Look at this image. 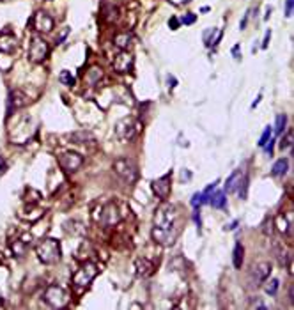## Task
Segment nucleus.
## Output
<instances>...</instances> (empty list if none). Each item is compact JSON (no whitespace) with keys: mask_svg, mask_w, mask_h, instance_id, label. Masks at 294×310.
<instances>
[{"mask_svg":"<svg viewBox=\"0 0 294 310\" xmlns=\"http://www.w3.org/2000/svg\"><path fill=\"white\" fill-rule=\"evenodd\" d=\"M179 234V213L176 206L163 204L154 214L153 239L161 246H170Z\"/></svg>","mask_w":294,"mask_h":310,"instance_id":"1","label":"nucleus"},{"mask_svg":"<svg viewBox=\"0 0 294 310\" xmlns=\"http://www.w3.org/2000/svg\"><path fill=\"white\" fill-rule=\"evenodd\" d=\"M36 255L41 260L43 264H55L62 257L61 241L54 239V237H46L36 245Z\"/></svg>","mask_w":294,"mask_h":310,"instance_id":"2","label":"nucleus"},{"mask_svg":"<svg viewBox=\"0 0 294 310\" xmlns=\"http://www.w3.org/2000/svg\"><path fill=\"white\" fill-rule=\"evenodd\" d=\"M98 273H100V268H98L96 262H85V264H82L71 278V283H73V287H75V291L82 292L84 289H87L92 283V280L98 276Z\"/></svg>","mask_w":294,"mask_h":310,"instance_id":"3","label":"nucleus"},{"mask_svg":"<svg viewBox=\"0 0 294 310\" xmlns=\"http://www.w3.org/2000/svg\"><path fill=\"white\" fill-rule=\"evenodd\" d=\"M140 130H142V124L138 119L124 117L115 124V137H117V140L122 142V144H128V142H133L135 138L138 137Z\"/></svg>","mask_w":294,"mask_h":310,"instance_id":"4","label":"nucleus"},{"mask_svg":"<svg viewBox=\"0 0 294 310\" xmlns=\"http://www.w3.org/2000/svg\"><path fill=\"white\" fill-rule=\"evenodd\" d=\"M112 169H114V172L122 181H126V183H135L138 179V176H140L138 165L131 158H117L114 161V165H112Z\"/></svg>","mask_w":294,"mask_h":310,"instance_id":"5","label":"nucleus"},{"mask_svg":"<svg viewBox=\"0 0 294 310\" xmlns=\"http://www.w3.org/2000/svg\"><path fill=\"white\" fill-rule=\"evenodd\" d=\"M43 301L52 308H64L69 303V294L64 287H61L57 283H50L43 292Z\"/></svg>","mask_w":294,"mask_h":310,"instance_id":"6","label":"nucleus"},{"mask_svg":"<svg viewBox=\"0 0 294 310\" xmlns=\"http://www.w3.org/2000/svg\"><path fill=\"white\" fill-rule=\"evenodd\" d=\"M50 55V45L41 38V36H32L31 38V45H29V52L27 57L31 62H43L46 57Z\"/></svg>","mask_w":294,"mask_h":310,"instance_id":"7","label":"nucleus"},{"mask_svg":"<svg viewBox=\"0 0 294 310\" xmlns=\"http://www.w3.org/2000/svg\"><path fill=\"white\" fill-rule=\"evenodd\" d=\"M273 271V266L271 262H257V264L252 266V269H250L248 273V282L252 287H257V285H260V283H264V280L269 278V275H271Z\"/></svg>","mask_w":294,"mask_h":310,"instance_id":"8","label":"nucleus"},{"mask_svg":"<svg viewBox=\"0 0 294 310\" xmlns=\"http://www.w3.org/2000/svg\"><path fill=\"white\" fill-rule=\"evenodd\" d=\"M170 181H172V172L165 174V176L158 177V179H154L153 183H151V188H153L154 195L158 197V199L161 200H167L168 195H170V190H172V184H170Z\"/></svg>","mask_w":294,"mask_h":310,"instance_id":"9","label":"nucleus"},{"mask_svg":"<svg viewBox=\"0 0 294 310\" xmlns=\"http://www.w3.org/2000/svg\"><path fill=\"white\" fill-rule=\"evenodd\" d=\"M133 64H135V59L130 52H119L115 55L114 62H112V68H114L115 73L119 75H124V73H130L131 69H133Z\"/></svg>","mask_w":294,"mask_h":310,"instance_id":"10","label":"nucleus"},{"mask_svg":"<svg viewBox=\"0 0 294 310\" xmlns=\"http://www.w3.org/2000/svg\"><path fill=\"white\" fill-rule=\"evenodd\" d=\"M84 163V156L78 153H64L59 156V165L66 172H77Z\"/></svg>","mask_w":294,"mask_h":310,"instance_id":"11","label":"nucleus"},{"mask_svg":"<svg viewBox=\"0 0 294 310\" xmlns=\"http://www.w3.org/2000/svg\"><path fill=\"white\" fill-rule=\"evenodd\" d=\"M27 103H29V96L23 91H20V89H13V91H9V96H8V115H13L16 110L23 108Z\"/></svg>","mask_w":294,"mask_h":310,"instance_id":"12","label":"nucleus"},{"mask_svg":"<svg viewBox=\"0 0 294 310\" xmlns=\"http://www.w3.org/2000/svg\"><path fill=\"white\" fill-rule=\"evenodd\" d=\"M54 18L45 11H38L34 15V18H32V27L38 32H43V34H48V32L54 31Z\"/></svg>","mask_w":294,"mask_h":310,"instance_id":"13","label":"nucleus"},{"mask_svg":"<svg viewBox=\"0 0 294 310\" xmlns=\"http://www.w3.org/2000/svg\"><path fill=\"white\" fill-rule=\"evenodd\" d=\"M121 222V213H119V207L114 202L105 204V207L101 209V223L105 227H114Z\"/></svg>","mask_w":294,"mask_h":310,"instance_id":"14","label":"nucleus"},{"mask_svg":"<svg viewBox=\"0 0 294 310\" xmlns=\"http://www.w3.org/2000/svg\"><path fill=\"white\" fill-rule=\"evenodd\" d=\"M32 246V236L31 234H23V236L16 237L11 241V250L16 257H23L27 253V250Z\"/></svg>","mask_w":294,"mask_h":310,"instance_id":"15","label":"nucleus"},{"mask_svg":"<svg viewBox=\"0 0 294 310\" xmlns=\"http://www.w3.org/2000/svg\"><path fill=\"white\" fill-rule=\"evenodd\" d=\"M18 48V39L13 32H2L0 34V54H15Z\"/></svg>","mask_w":294,"mask_h":310,"instance_id":"16","label":"nucleus"},{"mask_svg":"<svg viewBox=\"0 0 294 310\" xmlns=\"http://www.w3.org/2000/svg\"><path fill=\"white\" fill-rule=\"evenodd\" d=\"M131 45H133V34H131V32L124 31V32H117V34L114 36V46L119 52L130 50Z\"/></svg>","mask_w":294,"mask_h":310,"instance_id":"17","label":"nucleus"},{"mask_svg":"<svg viewBox=\"0 0 294 310\" xmlns=\"http://www.w3.org/2000/svg\"><path fill=\"white\" fill-rule=\"evenodd\" d=\"M101 18L107 23H114L119 20V8L110 2H103L101 4Z\"/></svg>","mask_w":294,"mask_h":310,"instance_id":"18","label":"nucleus"},{"mask_svg":"<svg viewBox=\"0 0 294 310\" xmlns=\"http://www.w3.org/2000/svg\"><path fill=\"white\" fill-rule=\"evenodd\" d=\"M135 268H137L138 276H151L154 271V262L149 259H145V257H142V259L135 260Z\"/></svg>","mask_w":294,"mask_h":310,"instance_id":"19","label":"nucleus"},{"mask_svg":"<svg viewBox=\"0 0 294 310\" xmlns=\"http://www.w3.org/2000/svg\"><path fill=\"white\" fill-rule=\"evenodd\" d=\"M244 174L241 170H234L229 177H227V183H225V193H234L237 192V188L241 184V179H243Z\"/></svg>","mask_w":294,"mask_h":310,"instance_id":"20","label":"nucleus"},{"mask_svg":"<svg viewBox=\"0 0 294 310\" xmlns=\"http://www.w3.org/2000/svg\"><path fill=\"white\" fill-rule=\"evenodd\" d=\"M103 78V69L98 68V66H92L91 69H89L87 73H85L84 80L87 85H91V87H94V85L100 84V80Z\"/></svg>","mask_w":294,"mask_h":310,"instance_id":"21","label":"nucleus"},{"mask_svg":"<svg viewBox=\"0 0 294 310\" xmlns=\"http://www.w3.org/2000/svg\"><path fill=\"white\" fill-rule=\"evenodd\" d=\"M69 140L73 144H91L94 142V135L91 131H85V130H80V131H75V133L69 135Z\"/></svg>","mask_w":294,"mask_h":310,"instance_id":"22","label":"nucleus"},{"mask_svg":"<svg viewBox=\"0 0 294 310\" xmlns=\"http://www.w3.org/2000/svg\"><path fill=\"white\" fill-rule=\"evenodd\" d=\"M222 36H223L222 31L207 29V31L204 32V43H206V46H216L218 43H220V39H222Z\"/></svg>","mask_w":294,"mask_h":310,"instance_id":"23","label":"nucleus"},{"mask_svg":"<svg viewBox=\"0 0 294 310\" xmlns=\"http://www.w3.org/2000/svg\"><path fill=\"white\" fill-rule=\"evenodd\" d=\"M287 169H289V160L287 158H280L278 161H275V165H273L271 169V176L275 177H282L287 174Z\"/></svg>","mask_w":294,"mask_h":310,"instance_id":"24","label":"nucleus"},{"mask_svg":"<svg viewBox=\"0 0 294 310\" xmlns=\"http://www.w3.org/2000/svg\"><path fill=\"white\" fill-rule=\"evenodd\" d=\"M273 225H275L276 230H278V232H282V234H289L290 232V223L287 222L285 214H283V213L276 214L275 220H273Z\"/></svg>","mask_w":294,"mask_h":310,"instance_id":"25","label":"nucleus"},{"mask_svg":"<svg viewBox=\"0 0 294 310\" xmlns=\"http://www.w3.org/2000/svg\"><path fill=\"white\" fill-rule=\"evenodd\" d=\"M243 255H244V248H243V245L237 241L236 245H234V252H232V264L236 269H241V266H243Z\"/></svg>","mask_w":294,"mask_h":310,"instance_id":"26","label":"nucleus"},{"mask_svg":"<svg viewBox=\"0 0 294 310\" xmlns=\"http://www.w3.org/2000/svg\"><path fill=\"white\" fill-rule=\"evenodd\" d=\"M209 204L214 207V209H223V207H225V204H227L225 192H223V190H222V192H216V193H214V195H211Z\"/></svg>","mask_w":294,"mask_h":310,"instance_id":"27","label":"nucleus"},{"mask_svg":"<svg viewBox=\"0 0 294 310\" xmlns=\"http://www.w3.org/2000/svg\"><path fill=\"white\" fill-rule=\"evenodd\" d=\"M264 291H266V294H269V296H275L276 294V291H278V287H280V280L278 278H271V280H264Z\"/></svg>","mask_w":294,"mask_h":310,"instance_id":"28","label":"nucleus"},{"mask_svg":"<svg viewBox=\"0 0 294 310\" xmlns=\"http://www.w3.org/2000/svg\"><path fill=\"white\" fill-rule=\"evenodd\" d=\"M285 124H287V115L285 114H278V115H276L273 133H275V135H282L283 130H285Z\"/></svg>","mask_w":294,"mask_h":310,"instance_id":"29","label":"nucleus"},{"mask_svg":"<svg viewBox=\"0 0 294 310\" xmlns=\"http://www.w3.org/2000/svg\"><path fill=\"white\" fill-rule=\"evenodd\" d=\"M278 147H280L282 151H289L290 147H292V130H287V131H285V135H283V137L280 138Z\"/></svg>","mask_w":294,"mask_h":310,"instance_id":"30","label":"nucleus"},{"mask_svg":"<svg viewBox=\"0 0 294 310\" xmlns=\"http://www.w3.org/2000/svg\"><path fill=\"white\" fill-rule=\"evenodd\" d=\"M59 80H61V84L66 85V87H73V85H75V77H73L71 71H68V69H62L61 75H59Z\"/></svg>","mask_w":294,"mask_h":310,"instance_id":"31","label":"nucleus"},{"mask_svg":"<svg viewBox=\"0 0 294 310\" xmlns=\"http://www.w3.org/2000/svg\"><path fill=\"white\" fill-rule=\"evenodd\" d=\"M271 135H273V128L267 126L266 130H264V133L260 135V140H259V147H264L267 144V142L271 140Z\"/></svg>","mask_w":294,"mask_h":310,"instance_id":"32","label":"nucleus"},{"mask_svg":"<svg viewBox=\"0 0 294 310\" xmlns=\"http://www.w3.org/2000/svg\"><path fill=\"white\" fill-rule=\"evenodd\" d=\"M246 190H248V176H243L239 188H237V192H239V197H241V199H244V197H246Z\"/></svg>","mask_w":294,"mask_h":310,"instance_id":"33","label":"nucleus"},{"mask_svg":"<svg viewBox=\"0 0 294 310\" xmlns=\"http://www.w3.org/2000/svg\"><path fill=\"white\" fill-rule=\"evenodd\" d=\"M216 184H218V181H214L213 184H209V186L206 188L202 192V202L206 204V202H209V199H211V193L214 192V188H216Z\"/></svg>","mask_w":294,"mask_h":310,"instance_id":"34","label":"nucleus"},{"mask_svg":"<svg viewBox=\"0 0 294 310\" xmlns=\"http://www.w3.org/2000/svg\"><path fill=\"white\" fill-rule=\"evenodd\" d=\"M202 193H193V197H191V206L197 209V207H200L202 206Z\"/></svg>","mask_w":294,"mask_h":310,"instance_id":"35","label":"nucleus"},{"mask_svg":"<svg viewBox=\"0 0 294 310\" xmlns=\"http://www.w3.org/2000/svg\"><path fill=\"white\" fill-rule=\"evenodd\" d=\"M195 20H197V16H195L193 13H188V15H184L179 22L184 23V25H191V23H195Z\"/></svg>","mask_w":294,"mask_h":310,"instance_id":"36","label":"nucleus"},{"mask_svg":"<svg viewBox=\"0 0 294 310\" xmlns=\"http://www.w3.org/2000/svg\"><path fill=\"white\" fill-rule=\"evenodd\" d=\"M292 8H294V0H285V16L287 18L292 16Z\"/></svg>","mask_w":294,"mask_h":310,"instance_id":"37","label":"nucleus"},{"mask_svg":"<svg viewBox=\"0 0 294 310\" xmlns=\"http://www.w3.org/2000/svg\"><path fill=\"white\" fill-rule=\"evenodd\" d=\"M179 23H181L179 20H177L176 16H172V18L168 20V27L172 29V31H177V29H179Z\"/></svg>","mask_w":294,"mask_h":310,"instance_id":"38","label":"nucleus"},{"mask_svg":"<svg viewBox=\"0 0 294 310\" xmlns=\"http://www.w3.org/2000/svg\"><path fill=\"white\" fill-rule=\"evenodd\" d=\"M269 39H271V31H266V34H264V41H262V45H260L264 50H266L267 45H269Z\"/></svg>","mask_w":294,"mask_h":310,"instance_id":"39","label":"nucleus"},{"mask_svg":"<svg viewBox=\"0 0 294 310\" xmlns=\"http://www.w3.org/2000/svg\"><path fill=\"white\" fill-rule=\"evenodd\" d=\"M248 18H250V11L246 13V15L243 16V20H241V22H239V29H241V31H244V29H246V23H248Z\"/></svg>","mask_w":294,"mask_h":310,"instance_id":"40","label":"nucleus"},{"mask_svg":"<svg viewBox=\"0 0 294 310\" xmlns=\"http://www.w3.org/2000/svg\"><path fill=\"white\" fill-rule=\"evenodd\" d=\"M167 84H168V89H174L177 84L176 77H172V75H167Z\"/></svg>","mask_w":294,"mask_h":310,"instance_id":"41","label":"nucleus"},{"mask_svg":"<svg viewBox=\"0 0 294 310\" xmlns=\"http://www.w3.org/2000/svg\"><path fill=\"white\" fill-rule=\"evenodd\" d=\"M8 170V161L4 160V156H0V176Z\"/></svg>","mask_w":294,"mask_h":310,"instance_id":"42","label":"nucleus"},{"mask_svg":"<svg viewBox=\"0 0 294 310\" xmlns=\"http://www.w3.org/2000/svg\"><path fill=\"white\" fill-rule=\"evenodd\" d=\"M273 146H275V142H273V140H269V146H267V144L264 146V147H266V153L269 154V156H273Z\"/></svg>","mask_w":294,"mask_h":310,"instance_id":"43","label":"nucleus"},{"mask_svg":"<svg viewBox=\"0 0 294 310\" xmlns=\"http://www.w3.org/2000/svg\"><path fill=\"white\" fill-rule=\"evenodd\" d=\"M68 32H69V29L66 27V29H64V32H62V34L59 36V39H57V45H61V43L64 41V38H66V36H68Z\"/></svg>","mask_w":294,"mask_h":310,"instance_id":"44","label":"nucleus"},{"mask_svg":"<svg viewBox=\"0 0 294 310\" xmlns=\"http://www.w3.org/2000/svg\"><path fill=\"white\" fill-rule=\"evenodd\" d=\"M193 220H195V223H197V225H202V220H200V214H199V211H197V213L193 214Z\"/></svg>","mask_w":294,"mask_h":310,"instance_id":"45","label":"nucleus"},{"mask_svg":"<svg viewBox=\"0 0 294 310\" xmlns=\"http://www.w3.org/2000/svg\"><path fill=\"white\" fill-rule=\"evenodd\" d=\"M232 55H234V59H239V45H236L232 48Z\"/></svg>","mask_w":294,"mask_h":310,"instance_id":"46","label":"nucleus"},{"mask_svg":"<svg viewBox=\"0 0 294 310\" xmlns=\"http://www.w3.org/2000/svg\"><path fill=\"white\" fill-rule=\"evenodd\" d=\"M260 98H262V94H259V96H257V100H255V101H253V103H252V108H255V107H257V105H259Z\"/></svg>","mask_w":294,"mask_h":310,"instance_id":"47","label":"nucleus"},{"mask_svg":"<svg viewBox=\"0 0 294 310\" xmlns=\"http://www.w3.org/2000/svg\"><path fill=\"white\" fill-rule=\"evenodd\" d=\"M236 225H237V222H232V223H230V225H229V227H225V229L232 230V229H236Z\"/></svg>","mask_w":294,"mask_h":310,"instance_id":"48","label":"nucleus"},{"mask_svg":"<svg viewBox=\"0 0 294 310\" xmlns=\"http://www.w3.org/2000/svg\"><path fill=\"white\" fill-rule=\"evenodd\" d=\"M2 303H4V299H2V296H0V306H2Z\"/></svg>","mask_w":294,"mask_h":310,"instance_id":"49","label":"nucleus"}]
</instances>
